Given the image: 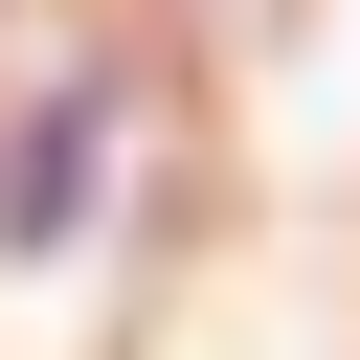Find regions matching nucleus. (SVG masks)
Returning <instances> with one entry per match:
<instances>
[]
</instances>
